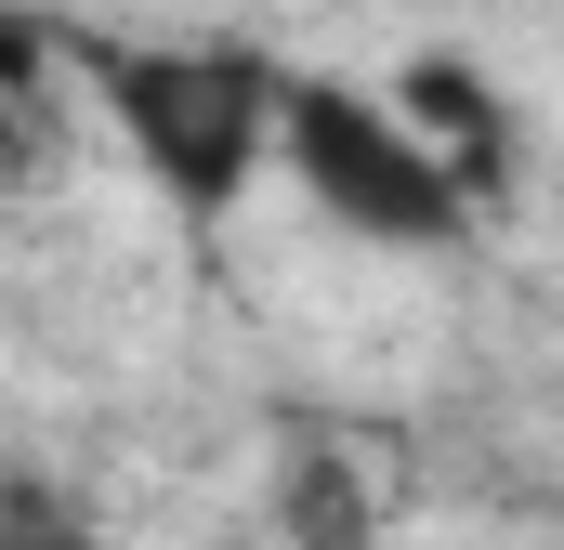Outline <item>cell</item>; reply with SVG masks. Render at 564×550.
Listing matches in <instances>:
<instances>
[{
	"label": "cell",
	"instance_id": "cell-1",
	"mask_svg": "<svg viewBox=\"0 0 564 550\" xmlns=\"http://www.w3.org/2000/svg\"><path fill=\"white\" fill-rule=\"evenodd\" d=\"M79 66H93V106L132 144V170L171 210H237L276 170L289 66L263 40H79Z\"/></svg>",
	"mask_w": 564,
	"mask_h": 550
},
{
	"label": "cell",
	"instance_id": "cell-2",
	"mask_svg": "<svg viewBox=\"0 0 564 550\" xmlns=\"http://www.w3.org/2000/svg\"><path fill=\"white\" fill-rule=\"evenodd\" d=\"M276 170L315 197V223H341V237H368V250H473V223H486V210L459 197V170L394 119V92L328 79V66H289Z\"/></svg>",
	"mask_w": 564,
	"mask_h": 550
},
{
	"label": "cell",
	"instance_id": "cell-4",
	"mask_svg": "<svg viewBox=\"0 0 564 550\" xmlns=\"http://www.w3.org/2000/svg\"><path fill=\"white\" fill-rule=\"evenodd\" d=\"M0 550H40V538H13V525H0Z\"/></svg>",
	"mask_w": 564,
	"mask_h": 550
},
{
	"label": "cell",
	"instance_id": "cell-3",
	"mask_svg": "<svg viewBox=\"0 0 564 550\" xmlns=\"http://www.w3.org/2000/svg\"><path fill=\"white\" fill-rule=\"evenodd\" d=\"M394 119H408V132H421L433 157L459 170V197H473V210L499 197L512 119H499V92H486V66H473V53H446V40H433V53H408V79H394Z\"/></svg>",
	"mask_w": 564,
	"mask_h": 550
}]
</instances>
